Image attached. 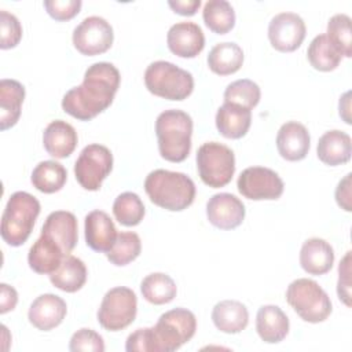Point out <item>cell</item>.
I'll return each mask as SVG.
<instances>
[{
    "mask_svg": "<svg viewBox=\"0 0 352 352\" xmlns=\"http://www.w3.org/2000/svg\"><path fill=\"white\" fill-rule=\"evenodd\" d=\"M286 301L302 320L309 323L326 320L333 309L327 293L308 278L296 279L287 286Z\"/></svg>",
    "mask_w": 352,
    "mask_h": 352,
    "instance_id": "52a82bcc",
    "label": "cell"
},
{
    "mask_svg": "<svg viewBox=\"0 0 352 352\" xmlns=\"http://www.w3.org/2000/svg\"><path fill=\"white\" fill-rule=\"evenodd\" d=\"M337 294L346 307H351V252H346L338 265Z\"/></svg>",
    "mask_w": 352,
    "mask_h": 352,
    "instance_id": "60d3db41",
    "label": "cell"
},
{
    "mask_svg": "<svg viewBox=\"0 0 352 352\" xmlns=\"http://www.w3.org/2000/svg\"><path fill=\"white\" fill-rule=\"evenodd\" d=\"M243 63V51L235 43H219L208 55L209 69L219 76L236 73Z\"/></svg>",
    "mask_w": 352,
    "mask_h": 352,
    "instance_id": "f1b7e54d",
    "label": "cell"
},
{
    "mask_svg": "<svg viewBox=\"0 0 352 352\" xmlns=\"http://www.w3.org/2000/svg\"><path fill=\"white\" fill-rule=\"evenodd\" d=\"M252 124V110L224 102L216 113V128L227 139L243 138Z\"/></svg>",
    "mask_w": 352,
    "mask_h": 352,
    "instance_id": "ffe728a7",
    "label": "cell"
},
{
    "mask_svg": "<svg viewBox=\"0 0 352 352\" xmlns=\"http://www.w3.org/2000/svg\"><path fill=\"white\" fill-rule=\"evenodd\" d=\"M351 177L352 173H346L344 179L340 180L337 188H336V201L338 206L346 212L352 210L351 204Z\"/></svg>",
    "mask_w": 352,
    "mask_h": 352,
    "instance_id": "b9f144b4",
    "label": "cell"
},
{
    "mask_svg": "<svg viewBox=\"0 0 352 352\" xmlns=\"http://www.w3.org/2000/svg\"><path fill=\"white\" fill-rule=\"evenodd\" d=\"M223 96H224V102L236 103L252 110L258 104L261 91L254 81L242 78L228 84Z\"/></svg>",
    "mask_w": 352,
    "mask_h": 352,
    "instance_id": "8d00e7d4",
    "label": "cell"
},
{
    "mask_svg": "<svg viewBox=\"0 0 352 352\" xmlns=\"http://www.w3.org/2000/svg\"><path fill=\"white\" fill-rule=\"evenodd\" d=\"M144 213L146 209L143 201L135 192L125 191L114 199L113 214L116 220L125 227L138 226L143 220Z\"/></svg>",
    "mask_w": 352,
    "mask_h": 352,
    "instance_id": "836d02e7",
    "label": "cell"
},
{
    "mask_svg": "<svg viewBox=\"0 0 352 352\" xmlns=\"http://www.w3.org/2000/svg\"><path fill=\"white\" fill-rule=\"evenodd\" d=\"M334 264V250L331 245L322 238L307 239L300 250V265L311 275H323Z\"/></svg>",
    "mask_w": 352,
    "mask_h": 352,
    "instance_id": "7402d4cb",
    "label": "cell"
},
{
    "mask_svg": "<svg viewBox=\"0 0 352 352\" xmlns=\"http://www.w3.org/2000/svg\"><path fill=\"white\" fill-rule=\"evenodd\" d=\"M144 191L150 201L166 210L187 209L195 198L194 182L182 172L155 169L146 176Z\"/></svg>",
    "mask_w": 352,
    "mask_h": 352,
    "instance_id": "3957f363",
    "label": "cell"
},
{
    "mask_svg": "<svg viewBox=\"0 0 352 352\" xmlns=\"http://www.w3.org/2000/svg\"><path fill=\"white\" fill-rule=\"evenodd\" d=\"M311 146L308 129L297 121L285 122L276 135V148L286 161H301L307 157Z\"/></svg>",
    "mask_w": 352,
    "mask_h": 352,
    "instance_id": "d6986e66",
    "label": "cell"
},
{
    "mask_svg": "<svg viewBox=\"0 0 352 352\" xmlns=\"http://www.w3.org/2000/svg\"><path fill=\"white\" fill-rule=\"evenodd\" d=\"M243 202L230 192H219L209 198L206 204V216L212 226L220 230H234L245 219Z\"/></svg>",
    "mask_w": 352,
    "mask_h": 352,
    "instance_id": "5bb4252c",
    "label": "cell"
},
{
    "mask_svg": "<svg viewBox=\"0 0 352 352\" xmlns=\"http://www.w3.org/2000/svg\"><path fill=\"white\" fill-rule=\"evenodd\" d=\"M111 169V151L106 146L98 143L85 146L74 164L76 180L84 190L88 191H98Z\"/></svg>",
    "mask_w": 352,
    "mask_h": 352,
    "instance_id": "30bf717a",
    "label": "cell"
},
{
    "mask_svg": "<svg viewBox=\"0 0 352 352\" xmlns=\"http://www.w3.org/2000/svg\"><path fill=\"white\" fill-rule=\"evenodd\" d=\"M197 169L206 186L212 188L224 187L235 173L234 151L219 142L204 143L197 151Z\"/></svg>",
    "mask_w": 352,
    "mask_h": 352,
    "instance_id": "ba28073f",
    "label": "cell"
},
{
    "mask_svg": "<svg viewBox=\"0 0 352 352\" xmlns=\"http://www.w3.org/2000/svg\"><path fill=\"white\" fill-rule=\"evenodd\" d=\"M307 34L305 22L298 14H276L268 25V38L271 45L280 52H293L304 41Z\"/></svg>",
    "mask_w": 352,
    "mask_h": 352,
    "instance_id": "4fadbf2b",
    "label": "cell"
},
{
    "mask_svg": "<svg viewBox=\"0 0 352 352\" xmlns=\"http://www.w3.org/2000/svg\"><path fill=\"white\" fill-rule=\"evenodd\" d=\"M140 252L142 241L139 235L132 231H122L118 232L116 243L106 253V257L111 264L117 267H124L138 258Z\"/></svg>",
    "mask_w": 352,
    "mask_h": 352,
    "instance_id": "e575fe53",
    "label": "cell"
},
{
    "mask_svg": "<svg viewBox=\"0 0 352 352\" xmlns=\"http://www.w3.org/2000/svg\"><path fill=\"white\" fill-rule=\"evenodd\" d=\"M40 209V202L34 195L26 191L14 192L1 216L0 234L3 241L14 248L23 245L33 231Z\"/></svg>",
    "mask_w": 352,
    "mask_h": 352,
    "instance_id": "5b68a950",
    "label": "cell"
},
{
    "mask_svg": "<svg viewBox=\"0 0 352 352\" xmlns=\"http://www.w3.org/2000/svg\"><path fill=\"white\" fill-rule=\"evenodd\" d=\"M120 81V72L113 63L96 62L91 65L84 73L82 82L65 94L63 111L80 121L95 118L113 103Z\"/></svg>",
    "mask_w": 352,
    "mask_h": 352,
    "instance_id": "6da1fadb",
    "label": "cell"
},
{
    "mask_svg": "<svg viewBox=\"0 0 352 352\" xmlns=\"http://www.w3.org/2000/svg\"><path fill=\"white\" fill-rule=\"evenodd\" d=\"M155 135L161 157L169 162H183L191 151L192 118L183 110H165L155 120Z\"/></svg>",
    "mask_w": 352,
    "mask_h": 352,
    "instance_id": "277c9868",
    "label": "cell"
},
{
    "mask_svg": "<svg viewBox=\"0 0 352 352\" xmlns=\"http://www.w3.org/2000/svg\"><path fill=\"white\" fill-rule=\"evenodd\" d=\"M78 142L76 129L63 120L51 121L43 133V144L45 151L54 158L69 157Z\"/></svg>",
    "mask_w": 352,
    "mask_h": 352,
    "instance_id": "44dd1931",
    "label": "cell"
},
{
    "mask_svg": "<svg viewBox=\"0 0 352 352\" xmlns=\"http://www.w3.org/2000/svg\"><path fill=\"white\" fill-rule=\"evenodd\" d=\"M41 235L55 242L69 256L78 241V224L72 212L55 210L50 213L43 224Z\"/></svg>",
    "mask_w": 352,
    "mask_h": 352,
    "instance_id": "9a60e30c",
    "label": "cell"
},
{
    "mask_svg": "<svg viewBox=\"0 0 352 352\" xmlns=\"http://www.w3.org/2000/svg\"><path fill=\"white\" fill-rule=\"evenodd\" d=\"M69 349L72 352H103L104 341L95 330L80 329L72 336Z\"/></svg>",
    "mask_w": 352,
    "mask_h": 352,
    "instance_id": "f35d334b",
    "label": "cell"
},
{
    "mask_svg": "<svg viewBox=\"0 0 352 352\" xmlns=\"http://www.w3.org/2000/svg\"><path fill=\"white\" fill-rule=\"evenodd\" d=\"M114 40L111 25L102 16H87L73 30V44L76 50L87 56L106 52Z\"/></svg>",
    "mask_w": 352,
    "mask_h": 352,
    "instance_id": "7c38bea8",
    "label": "cell"
},
{
    "mask_svg": "<svg viewBox=\"0 0 352 352\" xmlns=\"http://www.w3.org/2000/svg\"><path fill=\"white\" fill-rule=\"evenodd\" d=\"M349 96H351V92H345L341 98H340V104H338V109H340V116L344 118V121L346 124H351V116H349Z\"/></svg>",
    "mask_w": 352,
    "mask_h": 352,
    "instance_id": "f6af8a7d",
    "label": "cell"
},
{
    "mask_svg": "<svg viewBox=\"0 0 352 352\" xmlns=\"http://www.w3.org/2000/svg\"><path fill=\"white\" fill-rule=\"evenodd\" d=\"M289 318L278 305H263L256 315V330L267 344L280 342L289 333Z\"/></svg>",
    "mask_w": 352,
    "mask_h": 352,
    "instance_id": "cb8c5ba5",
    "label": "cell"
},
{
    "mask_svg": "<svg viewBox=\"0 0 352 352\" xmlns=\"http://www.w3.org/2000/svg\"><path fill=\"white\" fill-rule=\"evenodd\" d=\"M25 99V87L10 78L0 81V129L14 126L21 117V107Z\"/></svg>",
    "mask_w": 352,
    "mask_h": 352,
    "instance_id": "d4e9b609",
    "label": "cell"
},
{
    "mask_svg": "<svg viewBox=\"0 0 352 352\" xmlns=\"http://www.w3.org/2000/svg\"><path fill=\"white\" fill-rule=\"evenodd\" d=\"M213 324L223 333L236 334L249 323L248 308L236 300H223L212 309Z\"/></svg>",
    "mask_w": 352,
    "mask_h": 352,
    "instance_id": "4316f807",
    "label": "cell"
},
{
    "mask_svg": "<svg viewBox=\"0 0 352 352\" xmlns=\"http://www.w3.org/2000/svg\"><path fill=\"white\" fill-rule=\"evenodd\" d=\"M50 280L62 292L76 293L87 282V267L82 260L69 254L62 260L60 265L50 274Z\"/></svg>",
    "mask_w": 352,
    "mask_h": 352,
    "instance_id": "83f0119b",
    "label": "cell"
},
{
    "mask_svg": "<svg viewBox=\"0 0 352 352\" xmlns=\"http://www.w3.org/2000/svg\"><path fill=\"white\" fill-rule=\"evenodd\" d=\"M307 58L314 69L319 72H331L340 65L342 56L331 45L326 34H319L311 41L307 50Z\"/></svg>",
    "mask_w": 352,
    "mask_h": 352,
    "instance_id": "d6a6232c",
    "label": "cell"
},
{
    "mask_svg": "<svg viewBox=\"0 0 352 352\" xmlns=\"http://www.w3.org/2000/svg\"><path fill=\"white\" fill-rule=\"evenodd\" d=\"M85 242L98 253H107L117 239V228L110 216L103 210H92L84 220Z\"/></svg>",
    "mask_w": 352,
    "mask_h": 352,
    "instance_id": "ac0fdd59",
    "label": "cell"
},
{
    "mask_svg": "<svg viewBox=\"0 0 352 352\" xmlns=\"http://www.w3.org/2000/svg\"><path fill=\"white\" fill-rule=\"evenodd\" d=\"M168 6L179 15L191 16L201 7V0H169Z\"/></svg>",
    "mask_w": 352,
    "mask_h": 352,
    "instance_id": "ee69618b",
    "label": "cell"
},
{
    "mask_svg": "<svg viewBox=\"0 0 352 352\" xmlns=\"http://www.w3.org/2000/svg\"><path fill=\"white\" fill-rule=\"evenodd\" d=\"M81 0H45L44 7L55 21H69L81 10Z\"/></svg>",
    "mask_w": 352,
    "mask_h": 352,
    "instance_id": "ab89813d",
    "label": "cell"
},
{
    "mask_svg": "<svg viewBox=\"0 0 352 352\" xmlns=\"http://www.w3.org/2000/svg\"><path fill=\"white\" fill-rule=\"evenodd\" d=\"M22 38V26L14 14L0 11V48L10 50L19 44Z\"/></svg>",
    "mask_w": 352,
    "mask_h": 352,
    "instance_id": "74e56055",
    "label": "cell"
},
{
    "mask_svg": "<svg viewBox=\"0 0 352 352\" xmlns=\"http://www.w3.org/2000/svg\"><path fill=\"white\" fill-rule=\"evenodd\" d=\"M140 292L146 301L154 305H162L170 302L177 293L175 280L164 272H153L143 278L140 283Z\"/></svg>",
    "mask_w": 352,
    "mask_h": 352,
    "instance_id": "4dcf8cb0",
    "label": "cell"
},
{
    "mask_svg": "<svg viewBox=\"0 0 352 352\" xmlns=\"http://www.w3.org/2000/svg\"><path fill=\"white\" fill-rule=\"evenodd\" d=\"M205 25L216 34L228 33L235 25V11L226 0H209L202 10Z\"/></svg>",
    "mask_w": 352,
    "mask_h": 352,
    "instance_id": "1f68e13d",
    "label": "cell"
},
{
    "mask_svg": "<svg viewBox=\"0 0 352 352\" xmlns=\"http://www.w3.org/2000/svg\"><path fill=\"white\" fill-rule=\"evenodd\" d=\"M65 257L66 254L55 242L40 234L37 241L29 249L28 263L34 272L50 275L60 265Z\"/></svg>",
    "mask_w": 352,
    "mask_h": 352,
    "instance_id": "484cf974",
    "label": "cell"
},
{
    "mask_svg": "<svg viewBox=\"0 0 352 352\" xmlns=\"http://www.w3.org/2000/svg\"><path fill=\"white\" fill-rule=\"evenodd\" d=\"M67 180L65 166L56 161H41L32 172L30 182L33 187L44 194H52L63 188Z\"/></svg>",
    "mask_w": 352,
    "mask_h": 352,
    "instance_id": "f546056e",
    "label": "cell"
},
{
    "mask_svg": "<svg viewBox=\"0 0 352 352\" xmlns=\"http://www.w3.org/2000/svg\"><path fill=\"white\" fill-rule=\"evenodd\" d=\"M67 314L65 300L56 294L45 293L38 296L30 305L29 322L41 331H50L59 326Z\"/></svg>",
    "mask_w": 352,
    "mask_h": 352,
    "instance_id": "e0dca14e",
    "label": "cell"
},
{
    "mask_svg": "<svg viewBox=\"0 0 352 352\" xmlns=\"http://www.w3.org/2000/svg\"><path fill=\"white\" fill-rule=\"evenodd\" d=\"M138 297L125 286H117L106 292L98 309L99 324L109 331H118L128 327L136 318Z\"/></svg>",
    "mask_w": 352,
    "mask_h": 352,
    "instance_id": "9c48e42d",
    "label": "cell"
},
{
    "mask_svg": "<svg viewBox=\"0 0 352 352\" xmlns=\"http://www.w3.org/2000/svg\"><path fill=\"white\" fill-rule=\"evenodd\" d=\"M148 92L168 100H184L194 89L192 74L172 62L155 60L144 72Z\"/></svg>",
    "mask_w": 352,
    "mask_h": 352,
    "instance_id": "8992f818",
    "label": "cell"
},
{
    "mask_svg": "<svg viewBox=\"0 0 352 352\" xmlns=\"http://www.w3.org/2000/svg\"><path fill=\"white\" fill-rule=\"evenodd\" d=\"M197 330L195 315L187 308L162 314L153 327L136 329L125 342L126 352H173L188 342Z\"/></svg>",
    "mask_w": 352,
    "mask_h": 352,
    "instance_id": "7a4b0ae2",
    "label": "cell"
},
{
    "mask_svg": "<svg viewBox=\"0 0 352 352\" xmlns=\"http://www.w3.org/2000/svg\"><path fill=\"white\" fill-rule=\"evenodd\" d=\"M326 36L341 56H352L351 18L346 14H336L330 18Z\"/></svg>",
    "mask_w": 352,
    "mask_h": 352,
    "instance_id": "d590c367",
    "label": "cell"
},
{
    "mask_svg": "<svg viewBox=\"0 0 352 352\" xmlns=\"http://www.w3.org/2000/svg\"><path fill=\"white\" fill-rule=\"evenodd\" d=\"M238 191L248 199L272 201L283 194V180L280 176L264 166H250L241 172L236 182Z\"/></svg>",
    "mask_w": 352,
    "mask_h": 352,
    "instance_id": "8fae6325",
    "label": "cell"
},
{
    "mask_svg": "<svg viewBox=\"0 0 352 352\" xmlns=\"http://www.w3.org/2000/svg\"><path fill=\"white\" fill-rule=\"evenodd\" d=\"M166 44L180 58H195L205 47V36L195 22H177L169 28Z\"/></svg>",
    "mask_w": 352,
    "mask_h": 352,
    "instance_id": "2e32d148",
    "label": "cell"
},
{
    "mask_svg": "<svg viewBox=\"0 0 352 352\" xmlns=\"http://www.w3.org/2000/svg\"><path fill=\"white\" fill-rule=\"evenodd\" d=\"M0 290V314H7L15 308L18 302V293L12 286H8L7 283H1Z\"/></svg>",
    "mask_w": 352,
    "mask_h": 352,
    "instance_id": "7bdbcfd3",
    "label": "cell"
},
{
    "mask_svg": "<svg viewBox=\"0 0 352 352\" xmlns=\"http://www.w3.org/2000/svg\"><path fill=\"white\" fill-rule=\"evenodd\" d=\"M316 154L323 164L330 166L346 164L352 154L351 136L346 132L338 129L324 132L319 138Z\"/></svg>",
    "mask_w": 352,
    "mask_h": 352,
    "instance_id": "603a6c76",
    "label": "cell"
}]
</instances>
